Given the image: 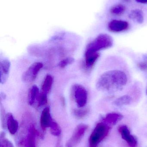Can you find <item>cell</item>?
<instances>
[{"label":"cell","instance_id":"obj_1","mask_svg":"<svg viewBox=\"0 0 147 147\" xmlns=\"http://www.w3.org/2000/svg\"><path fill=\"white\" fill-rule=\"evenodd\" d=\"M128 82L127 74L121 70L108 71L103 73L97 81L96 88L98 90L107 92L121 91Z\"/></svg>","mask_w":147,"mask_h":147},{"label":"cell","instance_id":"obj_2","mask_svg":"<svg viewBox=\"0 0 147 147\" xmlns=\"http://www.w3.org/2000/svg\"><path fill=\"white\" fill-rule=\"evenodd\" d=\"M113 40L108 34H102L93 40L87 46L86 52H98L99 51L110 48L112 46Z\"/></svg>","mask_w":147,"mask_h":147},{"label":"cell","instance_id":"obj_3","mask_svg":"<svg viewBox=\"0 0 147 147\" xmlns=\"http://www.w3.org/2000/svg\"><path fill=\"white\" fill-rule=\"evenodd\" d=\"M110 129V126L104 122L98 123L90 136L89 147H97L98 144L107 136Z\"/></svg>","mask_w":147,"mask_h":147},{"label":"cell","instance_id":"obj_4","mask_svg":"<svg viewBox=\"0 0 147 147\" xmlns=\"http://www.w3.org/2000/svg\"><path fill=\"white\" fill-rule=\"evenodd\" d=\"M72 95L79 107L85 106L88 99V92L84 87L80 84L74 85L72 87Z\"/></svg>","mask_w":147,"mask_h":147},{"label":"cell","instance_id":"obj_5","mask_svg":"<svg viewBox=\"0 0 147 147\" xmlns=\"http://www.w3.org/2000/svg\"><path fill=\"white\" fill-rule=\"evenodd\" d=\"M88 126L85 124L78 125L73 132L71 137L66 144V147H76L83 139Z\"/></svg>","mask_w":147,"mask_h":147},{"label":"cell","instance_id":"obj_6","mask_svg":"<svg viewBox=\"0 0 147 147\" xmlns=\"http://www.w3.org/2000/svg\"><path fill=\"white\" fill-rule=\"evenodd\" d=\"M43 66V64L40 62H36L33 63L22 74V81L26 83L33 81Z\"/></svg>","mask_w":147,"mask_h":147},{"label":"cell","instance_id":"obj_7","mask_svg":"<svg viewBox=\"0 0 147 147\" xmlns=\"http://www.w3.org/2000/svg\"><path fill=\"white\" fill-rule=\"evenodd\" d=\"M122 138L126 141L129 147H136L137 141L136 138L130 134L128 128L126 125H121L118 128Z\"/></svg>","mask_w":147,"mask_h":147},{"label":"cell","instance_id":"obj_8","mask_svg":"<svg viewBox=\"0 0 147 147\" xmlns=\"http://www.w3.org/2000/svg\"><path fill=\"white\" fill-rule=\"evenodd\" d=\"M129 27L128 22L121 20H113L108 24V28L113 32H121L127 30Z\"/></svg>","mask_w":147,"mask_h":147},{"label":"cell","instance_id":"obj_9","mask_svg":"<svg viewBox=\"0 0 147 147\" xmlns=\"http://www.w3.org/2000/svg\"><path fill=\"white\" fill-rule=\"evenodd\" d=\"M10 63L7 59H3L0 62V77L1 83L3 84L7 81L9 74Z\"/></svg>","mask_w":147,"mask_h":147},{"label":"cell","instance_id":"obj_10","mask_svg":"<svg viewBox=\"0 0 147 147\" xmlns=\"http://www.w3.org/2000/svg\"><path fill=\"white\" fill-rule=\"evenodd\" d=\"M53 120L51 117L50 109L46 107L42 111L40 117L41 127L43 131L50 127Z\"/></svg>","mask_w":147,"mask_h":147},{"label":"cell","instance_id":"obj_11","mask_svg":"<svg viewBox=\"0 0 147 147\" xmlns=\"http://www.w3.org/2000/svg\"><path fill=\"white\" fill-rule=\"evenodd\" d=\"M38 131L33 125H32L28 129L26 139L25 141L26 147H37L36 138Z\"/></svg>","mask_w":147,"mask_h":147},{"label":"cell","instance_id":"obj_12","mask_svg":"<svg viewBox=\"0 0 147 147\" xmlns=\"http://www.w3.org/2000/svg\"><path fill=\"white\" fill-rule=\"evenodd\" d=\"M6 125L11 134L14 135L18 129V123L11 113L6 115Z\"/></svg>","mask_w":147,"mask_h":147},{"label":"cell","instance_id":"obj_13","mask_svg":"<svg viewBox=\"0 0 147 147\" xmlns=\"http://www.w3.org/2000/svg\"><path fill=\"white\" fill-rule=\"evenodd\" d=\"M100 57L99 52L85 53V64L86 67L91 68L93 67Z\"/></svg>","mask_w":147,"mask_h":147},{"label":"cell","instance_id":"obj_14","mask_svg":"<svg viewBox=\"0 0 147 147\" xmlns=\"http://www.w3.org/2000/svg\"><path fill=\"white\" fill-rule=\"evenodd\" d=\"M123 118L121 114L117 113H109L103 119L104 122L109 126L114 125L121 121Z\"/></svg>","mask_w":147,"mask_h":147},{"label":"cell","instance_id":"obj_15","mask_svg":"<svg viewBox=\"0 0 147 147\" xmlns=\"http://www.w3.org/2000/svg\"><path fill=\"white\" fill-rule=\"evenodd\" d=\"M53 81V78L51 75L50 74L47 75L42 84V92L48 94L51 89Z\"/></svg>","mask_w":147,"mask_h":147},{"label":"cell","instance_id":"obj_16","mask_svg":"<svg viewBox=\"0 0 147 147\" xmlns=\"http://www.w3.org/2000/svg\"><path fill=\"white\" fill-rule=\"evenodd\" d=\"M39 94V89L37 86L34 85L30 88L28 92V102L30 105L33 104L36 98H37Z\"/></svg>","mask_w":147,"mask_h":147},{"label":"cell","instance_id":"obj_17","mask_svg":"<svg viewBox=\"0 0 147 147\" xmlns=\"http://www.w3.org/2000/svg\"><path fill=\"white\" fill-rule=\"evenodd\" d=\"M129 18L139 23H142L144 21V16L142 11L139 9H134L129 14Z\"/></svg>","mask_w":147,"mask_h":147},{"label":"cell","instance_id":"obj_18","mask_svg":"<svg viewBox=\"0 0 147 147\" xmlns=\"http://www.w3.org/2000/svg\"><path fill=\"white\" fill-rule=\"evenodd\" d=\"M132 101V98L129 95H124L117 98L114 102V104L118 107L127 105Z\"/></svg>","mask_w":147,"mask_h":147},{"label":"cell","instance_id":"obj_19","mask_svg":"<svg viewBox=\"0 0 147 147\" xmlns=\"http://www.w3.org/2000/svg\"><path fill=\"white\" fill-rule=\"evenodd\" d=\"M126 10V7L121 4L113 6L110 9V13L114 16H121L123 14Z\"/></svg>","mask_w":147,"mask_h":147},{"label":"cell","instance_id":"obj_20","mask_svg":"<svg viewBox=\"0 0 147 147\" xmlns=\"http://www.w3.org/2000/svg\"><path fill=\"white\" fill-rule=\"evenodd\" d=\"M49 128H50L51 134L56 136H59L61 134V130L60 127L57 123L53 120Z\"/></svg>","mask_w":147,"mask_h":147},{"label":"cell","instance_id":"obj_21","mask_svg":"<svg viewBox=\"0 0 147 147\" xmlns=\"http://www.w3.org/2000/svg\"><path fill=\"white\" fill-rule=\"evenodd\" d=\"M0 147H14L13 143L6 138L3 132L1 133L0 136Z\"/></svg>","mask_w":147,"mask_h":147},{"label":"cell","instance_id":"obj_22","mask_svg":"<svg viewBox=\"0 0 147 147\" xmlns=\"http://www.w3.org/2000/svg\"><path fill=\"white\" fill-rule=\"evenodd\" d=\"M47 94L42 92L39 94L37 99L38 100V106L39 107L43 106L47 102Z\"/></svg>","mask_w":147,"mask_h":147},{"label":"cell","instance_id":"obj_23","mask_svg":"<svg viewBox=\"0 0 147 147\" xmlns=\"http://www.w3.org/2000/svg\"><path fill=\"white\" fill-rule=\"evenodd\" d=\"M75 61V59L73 58L68 57L67 58L61 60L59 63L58 65L61 68H64L67 66L73 63Z\"/></svg>","mask_w":147,"mask_h":147},{"label":"cell","instance_id":"obj_24","mask_svg":"<svg viewBox=\"0 0 147 147\" xmlns=\"http://www.w3.org/2000/svg\"><path fill=\"white\" fill-rule=\"evenodd\" d=\"M138 68L142 71L147 72V55L145 56L143 59L137 64Z\"/></svg>","mask_w":147,"mask_h":147},{"label":"cell","instance_id":"obj_25","mask_svg":"<svg viewBox=\"0 0 147 147\" xmlns=\"http://www.w3.org/2000/svg\"><path fill=\"white\" fill-rule=\"evenodd\" d=\"M74 115L79 118H82L85 117L88 113L87 109H75L73 111Z\"/></svg>","mask_w":147,"mask_h":147},{"label":"cell","instance_id":"obj_26","mask_svg":"<svg viewBox=\"0 0 147 147\" xmlns=\"http://www.w3.org/2000/svg\"><path fill=\"white\" fill-rule=\"evenodd\" d=\"M137 2L141 3H147V0H135Z\"/></svg>","mask_w":147,"mask_h":147},{"label":"cell","instance_id":"obj_27","mask_svg":"<svg viewBox=\"0 0 147 147\" xmlns=\"http://www.w3.org/2000/svg\"><path fill=\"white\" fill-rule=\"evenodd\" d=\"M61 144V141H60V140H59L58 142H57L56 147H62Z\"/></svg>","mask_w":147,"mask_h":147},{"label":"cell","instance_id":"obj_28","mask_svg":"<svg viewBox=\"0 0 147 147\" xmlns=\"http://www.w3.org/2000/svg\"><path fill=\"white\" fill-rule=\"evenodd\" d=\"M123 1L126 2H130L131 0H122Z\"/></svg>","mask_w":147,"mask_h":147},{"label":"cell","instance_id":"obj_29","mask_svg":"<svg viewBox=\"0 0 147 147\" xmlns=\"http://www.w3.org/2000/svg\"><path fill=\"white\" fill-rule=\"evenodd\" d=\"M146 95H147V87L146 88Z\"/></svg>","mask_w":147,"mask_h":147}]
</instances>
